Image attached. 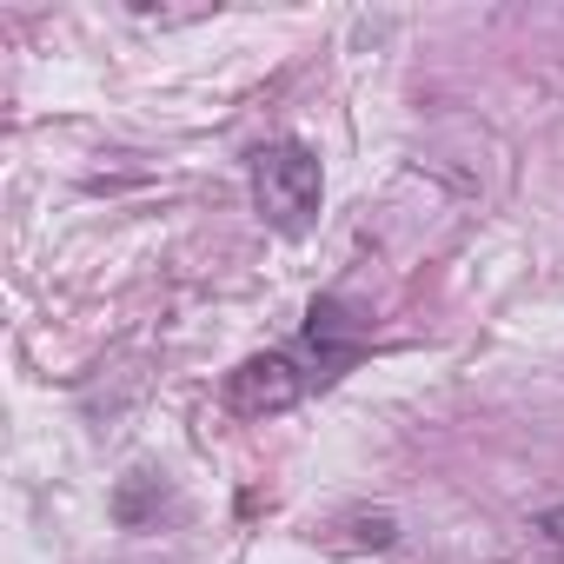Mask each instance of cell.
<instances>
[{"mask_svg": "<svg viewBox=\"0 0 564 564\" xmlns=\"http://www.w3.org/2000/svg\"><path fill=\"white\" fill-rule=\"evenodd\" d=\"M252 199L265 213V226L279 239H306L313 219H319V199H326V173H319V153L306 140H272L252 153Z\"/></svg>", "mask_w": 564, "mask_h": 564, "instance_id": "1", "label": "cell"}, {"mask_svg": "<svg viewBox=\"0 0 564 564\" xmlns=\"http://www.w3.org/2000/svg\"><path fill=\"white\" fill-rule=\"evenodd\" d=\"M306 392H313V372H306L300 352H259V359L226 372V405L239 419H272V412L300 405Z\"/></svg>", "mask_w": 564, "mask_h": 564, "instance_id": "2", "label": "cell"}, {"mask_svg": "<svg viewBox=\"0 0 564 564\" xmlns=\"http://www.w3.org/2000/svg\"><path fill=\"white\" fill-rule=\"evenodd\" d=\"M359 352H366L359 319H352L339 300H313V313H306V346H300V359H306L313 386H333V379H339Z\"/></svg>", "mask_w": 564, "mask_h": 564, "instance_id": "3", "label": "cell"}, {"mask_svg": "<svg viewBox=\"0 0 564 564\" xmlns=\"http://www.w3.org/2000/svg\"><path fill=\"white\" fill-rule=\"evenodd\" d=\"M166 505V491H160V478H147V471H133L127 485H120V498H113V518L120 524H147L153 511Z\"/></svg>", "mask_w": 564, "mask_h": 564, "instance_id": "4", "label": "cell"}, {"mask_svg": "<svg viewBox=\"0 0 564 564\" xmlns=\"http://www.w3.org/2000/svg\"><path fill=\"white\" fill-rule=\"evenodd\" d=\"M538 531H544V538H551V544L564 551V505H551V511H538Z\"/></svg>", "mask_w": 564, "mask_h": 564, "instance_id": "5", "label": "cell"}]
</instances>
